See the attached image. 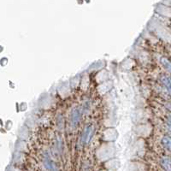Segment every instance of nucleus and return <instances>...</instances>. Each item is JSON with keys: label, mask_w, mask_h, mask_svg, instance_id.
<instances>
[{"label": "nucleus", "mask_w": 171, "mask_h": 171, "mask_svg": "<svg viewBox=\"0 0 171 171\" xmlns=\"http://www.w3.org/2000/svg\"><path fill=\"white\" fill-rule=\"evenodd\" d=\"M160 81L162 82L163 86L166 87V89L168 90L171 93V79L167 76V75H162L160 78Z\"/></svg>", "instance_id": "obj_1"}, {"label": "nucleus", "mask_w": 171, "mask_h": 171, "mask_svg": "<svg viewBox=\"0 0 171 171\" xmlns=\"http://www.w3.org/2000/svg\"><path fill=\"white\" fill-rule=\"evenodd\" d=\"M92 127H88L86 128V130L84 131V133H83V136H82V141L84 143H87L90 140V139L92 137Z\"/></svg>", "instance_id": "obj_2"}, {"label": "nucleus", "mask_w": 171, "mask_h": 171, "mask_svg": "<svg viewBox=\"0 0 171 171\" xmlns=\"http://www.w3.org/2000/svg\"><path fill=\"white\" fill-rule=\"evenodd\" d=\"M161 165L166 171H171V158L170 157H163L161 159Z\"/></svg>", "instance_id": "obj_3"}, {"label": "nucleus", "mask_w": 171, "mask_h": 171, "mask_svg": "<svg viewBox=\"0 0 171 171\" xmlns=\"http://www.w3.org/2000/svg\"><path fill=\"white\" fill-rule=\"evenodd\" d=\"M80 118H81V115H80V111L76 109V110H74L73 113H72V116H71V122L73 125H76L79 121H80Z\"/></svg>", "instance_id": "obj_4"}, {"label": "nucleus", "mask_w": 171, "mask_h": 171, "mask_svg": "<svg viewBox=\"0 0 171 171\" xmlns=\"http://www.w3.org/2000/svg\"><path fill=\"white\" fill-rule=\"evenodd\" d=\"M162 144L168 151L171 152V139L169 137H163L162 139Z\"/></svg>", "instance_id": "obj_5"}, {"label": "nucleus", "mask_w": 171, "mask_h": 171, "mask_svg": "<svg viewBox=\"0 0 171 171\" xmlns=\"http://www.w3.org/2000/svg\"><path fill=\"white\" fill-rule=\"evenodd\" d=\"M45 167H46L49 170L56 171V167H55L54 163H52L48 157H45Z\"/></svg>", "instance_id": "obj_6"}, {"label": "nucleus", "mask_w": 171, "mask_h": 171, "mask_svg": "<svg viewBox=\"0 0 171 171\" xmlns=\"http://www.w3.org/2000/svg\"><path fill=\"white\" fill-rule=\"evenodd\" d=\"M161 63H162V64L163 65V67L168 70V71H170L171 73V63L167 59V58H165V57H162L161 58Z\"/></svg>", "instance_id": "obj_7"}, {"label": "nucleus", "mask_w": 171, "mask_h": 171, "mask_svg": "<svg viewBox=\"0 0 171 171\" xmlns=\"http://www.w3.org/2000/svg\"><path fill=\"white\" fill-rule=\"evenodd\" d=\"M167 124H168V128H169V129H170V131L171 132V116L169 118Z\"/></svg>", "instance_id": "obj_8"}]
</instances>
